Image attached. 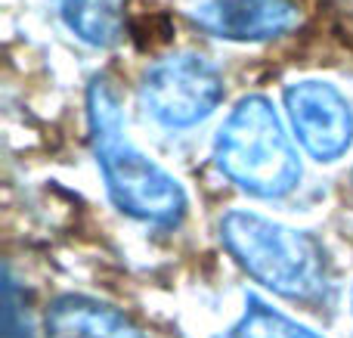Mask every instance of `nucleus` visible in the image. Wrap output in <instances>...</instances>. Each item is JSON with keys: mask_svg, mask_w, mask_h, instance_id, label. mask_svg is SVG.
<instances>
[{"mask_svg": "<svg viewBox=\"0 0 353 338\" xmlns=\"http://www.w3.org/2000/svg\"><path fill=\"white\" fill-rule=\"evenodd\" d=\"M87 121L112 202L137 221L161 227L180 223L186 215V192L176 177L128 140L121 103L105 78H93L87 87Z\"/></svg>", "mask_w": 353, "mask_h": 338, "instance_id": "f257e3e1", "label": "nucleus"}, {"mask_svg": "<svg viewBox=\"0 0 353 338\" xmlns=\"http://www.w3.org/2000/svg\"><path fill=\"white\" fill-rule=\"evenodd\" d=\"M220 239L236 264L276 295L307 301L325 289V252L301 230L254 211H230L220 221Z\"/></svg>", "mask_w": 353, "mask_h": 338, "instance_id": "f03ea898", "label": "nucleus"}, {"mask_svg": "<svg viewBox=\"0 0 353 338\" xmlns=\"http://www.w3.org/2000/svg\"><path fill=\"white\" fill-rule=\"evenodd\" d=\"M214 159L232 183L261 199L288 196L301 180V159L267 97H245L230 112L214 140Z\"/></svg>", "mask_w": 353, "mask_h": 338, "instance_id": "7ed1b4c3", "label": "nucleus"}, {"mask_svg": "<svg viewBox=\"0 0 353 338\" xmlns=\"http://www.w3.org/2000/svg\"><path fill=\"white\" fill-rule=\"evenodd\" d=\"M223 99V74L199 53L159 59L140 84V103L165 128H192L205 121Z\"/></svg>", "mask_w": 353, "mask_h": 338, "instance_id": "20e7f679", "label": "nucleus"}, {"mask_svg": "<svg viewBox=\"0 0 353 338\" xmlns=\"http://www.w3.org/2000/svg\"><path fill=\"white\" fill-rule=\"evenodd\" d=\"M285 112L301 146L316 161L341 159L353 143V106L335 84L304 78L285 87Z\"/></svg>", "mask_w": 353, "mask_h": 338, "instance_id": "39448f33", "label": "nucleus"}, {"mask_svg": "<svg viewBox=\"0 0 353 338\" xmlns=\"http://www.w3.org/2000/svg\"><path fill=\"white\" fill-rule=\"evenodd\" d=\"M192 22L220 41L261 43L298 28L301 6L294 0H201Z\"/></svg>", "mask_w": 353, "mask_h": 338, "instance_id": "423d86ee", "label": "nucleus"}, {"mask_svg": "<svg viewBox=\"0 0 353 338\" xmlns=\"http://www.w3.org/2000/svg\"><path fill=\"white\" fill-rule=\"evenodd\" d=\"M47 338H143L140 329L103 301L62 295L47 310Z\"/></svg>", "mask_w": 353, "mask_h": 338, "instance_id": "0eeeda50", "label": "nucleus"}, {"mask_svg": "<svg viewBox=\"0 0 353 338\" xmlns=\"http://www.w3.org/2000/svg\"><path fill=\"white\" fill-rule=\"evenodd\" d=\"M59 16L90 47H112L124 34V0H59Z\"/></svg>", "mask_w": 353, "mask_h": 338, "instance_id": "6e6552de", "label": "nucleus"}, {"mask_svg": "<svg viewBox=\"0 0 353 338\" xmlns=\"http://www.w3.org/2000/svg\"><path fill=\"white\" fill-rule=\"evenodd\" d=\"M232 338H319V335L313 329L301 326V323L288 320L285 314L273 310L261 298L248 295L245 314L236 323V329H232Z\"/></svg>", "mask_w": 353, "mask_h": 338, "instance_id": "1a4fd4ad", "label": "nucleus"}, {"mask_svg": "<svg viewBox=\"0 0 353 338\" xmlns=\"http://www.w3.org/2000/svg\"><path fill=\"white\" fill-rule=\"evenodd\" d=\"M3 338H31L28 317L19 308V289L10 273L3 277Z\"/></svg>", "mask_w": 353, "mask_h": 338, "instance_id": "9d476101", "label": "nucleus"}]
</instances>
